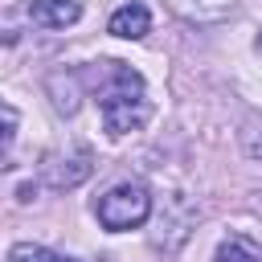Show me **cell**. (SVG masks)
<instances>
[{"mask_svg": "<svg viewBox=\"0 0 262 262\" xmlns=\"http://www.w3.org/2000/svg\"><path fill=\"white\" fill-rule=\"evenodd\" d=\"M98 115H102L106 135H115V139L147 127V119H151V94H147L143 78L131 66L111 61V86L98 94Z\"/></svg>", "mask_w": 262, "mask_h": 262, "instance_id": "1", "label": "cell"}, {"mask_svg": "<svg viewBox=\"0 0 262 262\" xmlns=\"http://www.w3.org/2000/svg\"><path fill=\"white\" fill-rule=\"evenodd\" d=\"M94 217L106 233H127L147 225L151 217V188L143 180H119L94 201Z\"/></svg>", "mask_w": 262, "mask_h": 262, "instance_id": "2", "label": "cell"}, {"mask_svg": "<svg viewBox=\"0 0 262 262\" xmlns=\"http://www.w3.org/2000/svg\"><path fill=\"white\" fill-rule=\"evenodd\" d=\"M94 172V156L86 147H70L66 156H53L45 164V184L49 188H78Z\"/></svg>", "mask_w": 262, "mask_h": 262, "instance_id": "3", "label": "cell"}, {"mask_svg": "<svg viewBox=\"0 0 262 262\" xmlns=\"http://www.w3.org/2000/svg\"><path fill=\"white\" fill-rule=\"evenodd\" d=\"M106 33H111V37H123V41L147 37V33H151V12H147V4H139V0L119 4V8L111 12V20H106Z\"/></svg>", "mask_w": 262, "mask_h": 262, "instance_id": "4", "label": "cell"}, {"mask_svg": "<svg viewBox=\"0 0 262 262\" xmlns=\"http://www.w3.org/2000/svg\"><path fill=\"white\" fill-rule=\"evenodd\" d=\"M164 4L188 25H217V20L233 16L242 0H164Z\"/></svg>", "mask_w": 262, "mask_h": 262, "instance_id": "5", "label": "cell"}, {"mask_svg": "<svg viewBox=\"0 0 262 262\" xmlns=\"http://www.w3.org/2000/svg\"><path fill=\"white\" fill-rule=\"evenodd\" d=\"M29 20L41 29H70L82 20L78 0H29Z\"/></svg>", "mask_w": 262, "mask_h": 262, "instance_id": "6", "label": "cell"}, {"mask_svg": "<svg viewBox=\"0 0 262 262\" xmlns=\"http://www.w3.org/2000/svg\"><path fill=\"white\" fill-rule=\"evenodd\" d=\"M213 262H262V246L246 233H225L213 250Z\"/></svg>", "mask_w": 262, "mask_h": 262, "instance_id": "7", "label": "cell"}, {"mask_svg": "<svg viewBox=\"0 0 262 262\" xmlns=\"http://www.w3.org/2000/svg\"><path fill=\"white\" fill-rule=\"evenodd\" d=\"M8 262H74V258H61V254H53L49 246H37V242H16L8 250Z\"/></svg>", "mask_w": 262, "mask_h": 262, "instance_id": "8", "label": "cell"}, {"mask_svg": "<svg viewBox=\"0 0 262 262\" xmlns=\"http://www.w3.org/2000/svg\"><path fill=\"white\" fill-rule=\"evenodd\" d=\"M57 82H61V74H53V78H49V90H57ZM53 106H57L61 115H74V111H78V90L70 86L66 94H57V98H53Z\"/></svg>", "mask_w": 262, "mask_h": 262, "instance_id": "9", "label": "cell"}, {"mask_svg": "<svg viewBox=\"0 0 262 262\" xmlns=\"http://www.w3.org/2000/svg\"><path fill=\"white\" fill-rule=\"evenodd\" d=\"M12 143H16V106L4 102V151H12Z\"/></svg>", "mask_w": 262, "mask_h": 262, "instance_id": "10", "label": "cell"}]
</instances>
